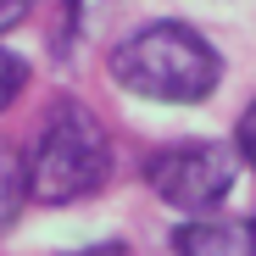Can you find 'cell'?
<instances>
[{
	"label": "cell",
	"instance_id": "cell-1",
	"mask_svg": "<svg viewBox=\"0 0 256 256\" xmlns=\"http://www.w3.org/2000/svg\"><path fill=\"white\" fill-rule=\"evenodd\" d=\"M112 78L122 95L150 106H200L223 84L218 45L190 22H145L112 50Z\"/></svg>",
	"mask_w": 256,
	"mask_h": 256
},
{
	"label": "cell",
	"instance_id": "cell-2",
	"mask_svg": "<svg viewBox=\"0 0 256 256\" xmlns=\"http://www.w3.org/2000/svg\"><path fill=\"white\" fill-rule=\"evenodd\" d=\"M112 178V140H106V122L62 95L50 100V112L39 117V134L28 145V190L39 206H72V200H90L100 195Z\"/></svg>",
	"mask_w": 256,
	"mask_h": 256
},
{
	"label": "cell",
	"instance_id": "cell-3",
	"mask_svg": "<svg viewBox=\"0 0 256 256\" xmlns=\"http://www.w3.org/2000/svg\"><path fill=\"white\" fill-rule=\"evenodd\" d=\"M234 173H240V150L223 140H206V134L173 140V145L150 150V162H145V184L156 190V200H167L184 218L218 212L234 190Z\"/></svg>",
	"mask_w": 256,
	"mask_h": 256
},
{
	"label": "cell",
	"instance_id": "cell-4",
	"mask_svg": "<svg viewBox=\"0 0 256 256\" xmlns=\"http://www.w3.org/2000/svg\"><path fill=\"white\" fill-rule=\"evenodd\" d=\"M173 250L178 256H256V228L245 218H190L178 234H173Z\"/></svg>",
	"mask_w": 256,
	"mask_h": 256
},
{
	"label": "cell",
	"instance_id": "cell-5",
	"mask_svg": "<svg viewBox=\"0 0 256 256\" xmlns=\"http://www.w3.org/2000/svg\"><path fill=\"white\" fill-rule=\"evenodd\" d=\"M28 200H34V190H28V150L0 140V234H12V223L22 218Z\"/></svg>",
	"mask_w": 256,
	"mask_h": 256
},
{
	"label": "cell",
	"instance_id": "cell-6",
	"mask_svg": "<svg viewBox=\"0 0 256 256\" xmlns=\"http://www.w3.org/2000/svg\"><path fill=\"white\" fill-rule=\"evenodd\" d=\"M28 78H34V67H28L12 45H0V117L17 106V95L28 90Z\"/></svg>",
	"mask_w": 256,
	"mask_h": 256
},
{
	"label": "cell",
	"instance_id": "cell-7",
	"mask_svg": "<svg viewBox=\"0 0 256 256\" xmlns=\"http://www.w3.org/2000/svg\"><path fill=\"white\" fill-rule=\"evenodd\" d=\"M234 150H240V162L245 167H256V100L240 112V122H234Z\"/></svg>",
	"mask_w": 256,
	"mask_h": 256
},
{
	"label": "cell",
	"instance_id": "cell-8",
	"mask_svg": "<svg viewBox=\"0 0 256 256\" xmlns=\"http://www.w3.org/2000/svg\"><path fill=\"white\" fill-rule=\"evenodd\" d=\"M67 256H128L122 240H95V245H84V250H67Z\"/></svg>",
	"mask_w": 256,
	"mask_h": 256
},
{
	"label": "cell",
	"instance_id": "cell-9",
	"mask_svg": "<svg viewBox=\"0 0 256 256\" xmlns=\"http://www.w3.org/2000/svg\"><path fill=\"white\" fill-rule=\"evenodd\" d=\"M17 6H22V0H0V17H17Z\"/></svg>",
	"mask_w": 256,
	"mask_h": 256
},
{
	"label": "cell",
	"instance_id": "cell-10",
	"mask_svg": "<svg viewBox=\"0 0 256 256\" xmlns=\"http://www.w3.org/2000/svg\"><path fill=\"white\" fill-rule=\"evenodd\" d=\"M250 228H256V218H250Z\"/></svg>",
	"mask_w": 256,
	"mask_h": 256
}]
</instances>
